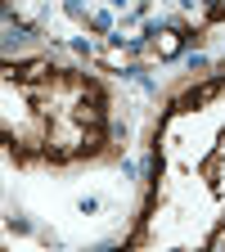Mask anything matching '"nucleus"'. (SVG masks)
<instances>
[{
  "label": "nucleus",
  "instance_id": "obj_2",
  "mask_svg": "<svg viewBox=\"0 0 225 252\" xmlns=\"http://www.w3.org/2000/svg\"><path fill=\"white\" fill-rule=\"evenodd\" d=\"M9 230H14V234H27V230H32V220H23V216L14 220V216H9Z\"/></svg>",
  "mask_w": 225,
  "mask_h": 252
},
{
  "label": "nucleus",
  "instance_id": "obj_1",
  "mask_svg": "<svg viewBox=\"0 0 225 252\" xmlns=\"http://www.w3.org/2000/svg\"><path fill=\"white\" fill-rule=\"evenodd\" d=\"M90 23L99 27V32H108V27H113V14H90Z\"/></svg>",
  "mask_w": 225,
  "mask_h": 252
}]
</instances>
